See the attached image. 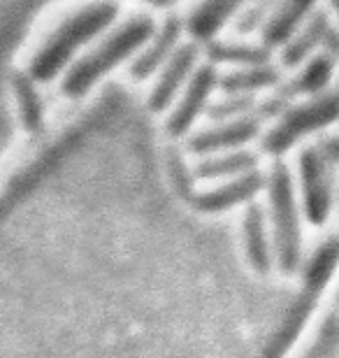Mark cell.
Instances as JSON below:
<instances>
[{
    "label": "cell",
    "instance_id": "cell-1",
    "mask_svg": "<svg viewBox=\"0 0 339 358\" xmlns=\"http://www.w3.org/2000/svg\"><path fill=\"white\" fill-rule=\"evenodd\" d=\"M0 233V358H270L284 303L240 238Z\"/></svg>",
    "mask_w": 339,
    "mask_h": 358
},
{
    "label": "cell",
    "instance_id": "cell-2",
    "mask_svg": "<svg viewBox=\"0 0 339 358\" xmlns=\"http://www.w3.org/2000/svg\"><path fill=\"white\" fill-rule=\"evenodd\" d=\"M156 31V21L149 14H135V17L124 21L103 42H98L89 54H84L75 66H70L66 80H63V93L68 98L84 96L93 84L103 80L114 68H119L128 56L142 52Z\"/></svg>",
    "mask_w": 339,
    "mask_h": 358
},
{
    "label": "cell",
    "instance_id": "cell-3",
    "mask_svg": "<svg viewBox=\"0 0 339 358\" xmlns=\"http://www.w3.org/2000/svg\"><path fill=\"white\" fill-rule=\"evenodd\" d=\"M117 12L119 5L114 0H91V3L70 12L40 42L38 52L31 59V75L40 82L52 80L79 47H84L86 42L93 40L98 33H103L112 24Z\"/></svg>",
    "mask_w": 339,
    "mask_h": 358
},
{
    "label": "cell",
    "instance_id": "cell-4",
    "mask_svg": "<svg viewBox=\"0 0 339 358\" xmlns=\"http://www.w3.org/2000/svg\"><path fill=\"white\" fill-rule=\"evenodd\" d=\"M337 114H339V91L291 112L284 119V124H281L279 128H274L265 145H268V149H272V152H279V149L291 145L298 135L312 131V128L321 126V124H326V121L335 119Z\"/></svg>",
    "mask_w": 339,
    "mask_h": 358
},
{
    "label": "cell",
    "instance_id": "cell-5",
    "mask_svg": "<svg viewBox=\"0 0 339 358\" xmlns=\"http://www.w3.org/2000/svg\"><path fill=\"white\" fill-rule=\"evenodd\" d=\"M216 84H219V75H216L214 66H203L191 77L184 96L179 98L177 107L172 110L168 124H165V131H168L170 138H179V135L189 131L193 121L198 119V114L203 112L209 93H212Z\"/></svg>",
    "mask_w": 339,
    "mask_h": 358
},
{
    "label": "cell",
    "instance_id": "cell-6",
    "mask_svg": "<svg viewBox=\"0 0 339 358\" xmlns=\"http://www.w3.org/2000/svg\"><path fill=\"white\" fill-rule=\"evenodd\" d=\"M198 61V49L196 45H184L177 47L175 54L165 61V66L161 68L156 84L151 87L149 93V110L151 112H163L168 107L175 96L182 89V84L189 80L193 73V66Z\"/></svg>",
    "mask_w": 339,
    "mask_h": 358
},
{
    "label": "cell",
    "instance_id": "cell-7",
    "mask_svg": "<svg viewBox=\"0 0 339 358\" xmlns=\"http://www.w3.org/2000/svg\"><path fill=\"white\" fill-rule=\"evenodd\" d=\"M179 33H182V21L175 17L165 21L163 28H158L156 35L144 45L140 56H137L135 63L131 66V75L135 80H144V77H149L151 73H156L158 68L165 66V61H168L177 49Z\"/></svg>",
    "mask_w": 339,
    "mask_h": 358
},
{
    "label": "cell",
    "instance_id": "cell-8",
    "mask_svg": "<svg viewBox=\"0 0 339 358\" xmlns=\"http://www.w3.org/2000/svg\"><path fill=\"white\" fill-rule=\"evenodd\" d=\"M256 131H258V119L240 117V119H233L230 124L207 128V131L196 135V138L191 140V149L193 152H216V149L242 145V142H247Z\"/></svg>",
    "mask_w": 339,
    "mask_h": 358
},
{
    "label": "cell",
    "instance_id": "cell-9",
    "mask_svg": "<svg viewBox=\"0 0 339 358\" xmlns=\"http://www.w3.org/2000/svg\"><path fill=\"white\" fill-rule=\"evenodd\" d=\"M244 0H203L189 19V28L196 38H212L226 19L240 7Z\"/></svg>",
    "mask_w": 339,
    "mask_h": 358
},
{
    "label": "cell",
    "instance_id": "cell-10",
    "mask_svg": "<svg viewBox=\"0 0 339 358\" xmlns=\"http://www.w3.org/2000/svg\"><path fill=\"white\" fill-rule=\"evenodd\" d=\"M312 3L314 0H284V3L279 5V10L272 14L268 28H265V42H268V45L284 42L288 35L295 31V26L300 24V19L307 14Z\"/></svg>",
    "mask_w": 339,
    "mask_h": 358
},
{
    "label": "cell",
    "instance_id": "cell-11",
    "mask_svg": "<svg viewBox=\"0 0 339 358\" xmlns=\"http://www.w3.org/2000/svg\"><path fill=\"white\" fill-rule=\"evenodd\" d=\"M279 80V73L274 68L268 66H244L235 73H230L226 77H221L219 84L226 91H249V89H261L270 87Z\"/></svg>",
    "mask_w": 339,
    "mask_h": 358
},
{
    "label": "cell",
    "instance_id": "cell-12",
    "mask_svg": "<svg viewBox=\"0 0 339 358\" xmlns=\"http://www.w3.org/2000/svg\"><path fill=\"white\" fill-rule=\"evenodd\" d=\"M302 175H305L309 212H312L314 219H321V214L326 212V191H323L321 182V163L314 152H307L302 156Z\"/></svg>",
    "mask_w": 339,
    "mask_h": 358
},
{
    "label": "cell",
    "instance_id": "cell-13",
    "mask_svg": "<svg viewBox=\"0 0 339 358\" xmlns=\"http://www.w3.org/2000/svg\"><path fill=\"white\" fill-rule=\"evenodd\" d=\"M14 98H17V112L21 121H24V126L28 128H35L40 124V114H42V107H40V98L38 93H35V87L33 82L28 80V77H14Z\"/></svg>",
    "mask_w": 339,
    "mask_h": 358
},
{
    "label": "cell",
    "instance_id": "cell-14",
    "mask_svg": "<svg viewBox=\"0 0 339 358\" xmlns=\"http://www.w3.org/2000/svg\"><path fill=\"white\" fill-rule=\"evenodd\" d=\"M326 33H328V19L326 17H319L316 21H312V24L307 26V31L284 52L286 66H295V63H300L323 38H326Z\"/></svg>",
    "mask_w": 339,
    "mask_h": 358
},
{
    "label": "cell",
    "instance_id": "cell-15",
    "mask_svg": "<svg viewBox=\"0 0 339 358\" xmlns=\"http://www.w3.org/2000/svg\"><path fill=\"white\" fill-rule=\"evenodd\" d=\"M212 56L223 63H242V66H261L265 61L263 49L254 47H235V45H216L212 47Z\"/></svg>",
    "mask_w": 339,
    "mask_h": 358
},
{
    "label": "cell",
    "instance_id": "cell-16",
    "mask_svg": "<svg viewBox=\"0 0 339 358\" xmlns=\"http://www.w3.org/2000/svg\"><path fill=\"white\" fill-rule=\"evenodd\" d=\"M330 59L328 56H323V59L319 61H314L312 66H309L305 73H302L298 80H295L291 84V93H300V91H314V89H319L323 87V84L328 82V77H330Z\"/></svg>",
    "mask_w": 339,
    "mask_h": 358
}]
</instances>
